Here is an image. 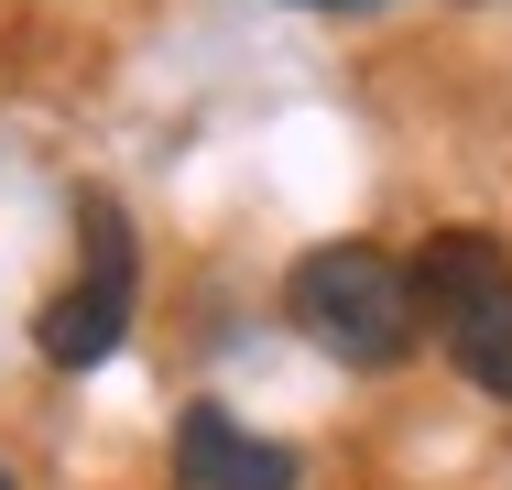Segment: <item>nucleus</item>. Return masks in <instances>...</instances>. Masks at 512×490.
Segmentation results:
<instances>
[{"instance_id": "obj_1", "label": "nucleus", "mask_w": 512, "mask_h": 490, "mask_svg": "<svg viewBox=\"0 0 512 490\" xmlns=\"http://www.w3.org/2000/svg\"><path fill=\"white\" fill-rule=\"evenodd\" d=\"M284 305H295V327H306L316 349L349 360V371H393V360L414 349V327H425L414 262L371 251V240H327V251H306V262L284 273Z\"/></svg>"}, {"instance_id": "obj_2", "label": "nucleus", "mask_w": 512, "mask_h": 490, "mask_svg": "<svg viewBox=\"0 0 512 490\" xmlns=\"http://www.w3.org/2000/svg\"><path fill=\"white\" fill-rule=\"evenodd\" d=\"M77 240H88V273L44 305V327H33V349L55 360V371H88L120 349V327H131V294H142V251H131V218H120V196H77Z\"/></svg>"}, {"instance_id": "obj_3", "label": "nucleus", "mask_w": 512, "mask_h": 490, "mask_svg": "<svg viewBox=\"0 0 512 490\" xmlns=\"http://www.w3.org/2000/svg\"><path fill=\"white\" fill-rule=\"evenodd\" d=\"M175 490H295V447H273V436H251L240 414L197 403V414L175 425Z\"/></svg>"}, {"instance_id": "obj_4", "label": "nucleus", "mask_w": 512, "mask_h": 490, "mask_svg": "<svg viewBox=\"0 0 512 490\" xmlns=\"http://www.w3.org/2000/svg\"><path fill=\"white\" fill-rule=\"evenodd\" d=\"M491 294H512V251H502V240H480V229H436V240L414 251V305H425L436 338H458Z\"/></svg>"}, {"instance_id": "obj_5", "label": "nucleus", "mask_w": 512, "mask_h": 490, "mask_svg": "<svg viewBox=\"0 0 512 490\" xmlns=\"http://www.w3.org/2000/svg\"><path fill=\"white\" fill-rule=\"evenodd\" d=\"M447 349H458V371H469L480 392H502V403H512V294H491V305H480Z\"/></svg>"}, {"instance_id": "obj_6", "label": "nucleus", "mask_w": 512, "mask_h": 490, "mask_svg": "<svg viewBox=\"0 0 512 490\" xmlns=\"http://www.w3.org/2000/svg\"><path fill=\"white\" fill-rule=\"evenodd\" d=\"M316 11H360V0H316Z\"/></svg>"}, {"instance_id": "obj_7", "label": "nucleus", "mask_w": 512, "mask_h": 490, "mask_svg": "<svg viewBox=\"0 0 512 490\" xmlns=\"http://www.w3.org/2000/svg\"><path fill=\"white\" fill-rule=\"evenodd\" d=\"M0 490H11V469H0Z\"/></svg>"}]
</instances>
